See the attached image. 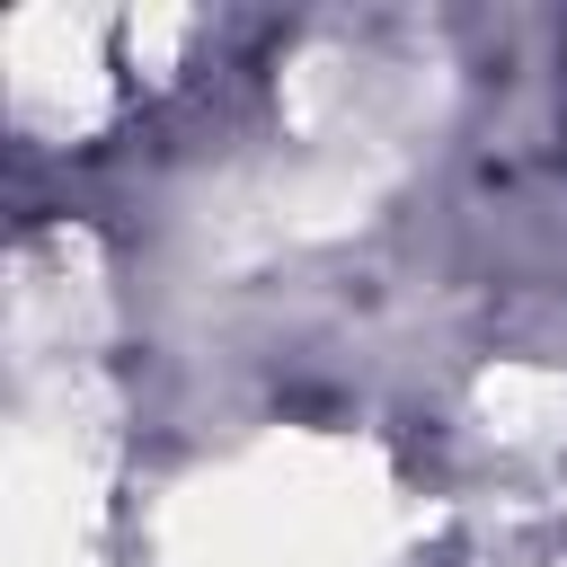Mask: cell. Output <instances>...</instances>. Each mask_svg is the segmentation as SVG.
<instances>
[]
</instances>
